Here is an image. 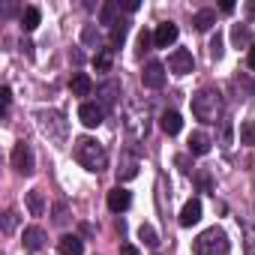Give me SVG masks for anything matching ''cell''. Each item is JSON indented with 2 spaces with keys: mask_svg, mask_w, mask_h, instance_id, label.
<instances>
[{
  "mask_svg": "<svg viewBox=\"0 0 255 255\" xmlns=\"http://www.w3.org/2000/svg\"><path fill=\"white\" fill-rule=\"evenodd\" d=\"M150 42H153V33H150V30H141V33H138V54H144V51L150 48Z\"/></svg>",
  "mask_w": 255,
  "mask_h": 255,
  "instance_id": "cell-24",
  "label": "cell"
},
{
  "mask_svg": "<svg viewBox=\"0 0 255 255\" xmlns=\"http://www.w3.org/2000/svg\"><path fill=\"white\" fill-rule=\"evenodd\" d=\"M114 18H117V3H105V6H102V12H99V21L114 27V24H117Z\"/></svg>",
  "mask_w": 255,
  "mask_h": 255,
  "instance_id": "cell-22",
  "label": "cell"
},
{
  "mask_svg": "<svg viewBox=\"0 0 255 255\" xmlns=\"http://www.w3.org/2000/svg\"><path fill=\"white\" fill-rule=\"evenodd\" d=\"M138 237H141L147 246H156V243H159V240H156V231H153V225H141V228H138Z\"/></svg>",
  "mask_w": 255,
  "mask_h": 255,
  "instance_id": "cell-23",
  "label": "cell"
},
{
  "mask_svg": "<svg viewBox=\"0 0 255 255\" xmlns=\"http://www.w3.org/2000/svg\"><path fill=\"white\" fill-rule=\"evenodd\" d=\"M177 36H180L177 24H171V21H162V24L153 30V45H156V48H168V45H174V42H177Z\"/></svg>",
  "mask_w": 255,
  "mask_h": 255,
  "instance_id": "cell-8",
  "label": "cell"
},
{
  "mask_svg": "<svg viewBox=\"0 0 255 255\" xmlns=\"http://www.w3.org/2000/svg\"><path fill=\"white\" fill-rule=\"evenodd\" d=\"M129 204H132V195L126 192L123 186H114V189L108 192V210H111V213H123Z\"/></svg>",
  "mask_w": 255,
  "mask_h": 255,
  "instance_id": "cell-9",
  "label": "cell"
},
{
  "mask_svg": "<svg viewBox=\"0 0 255 255\" xmlns=\"http://www.w3.org/2000/svg\"><path fill=\"white\" fill-rule=\"evenodd\" d=\"M195 255H228V237L222 228H207L195 240Z\"/></svg>",
  "mask_w": 255,
  "mask_h": 255,
  "instance_id": "cell-2",
  "label": "cell"
},
{
  "mask_svg": "<svg viewBox=\"0 0 255 255\" xmlns=\"http://www.w3.org/2000/svg\"><path fill=\"white\" fill-rule=\"evenodd\" d=\"M210 54H213V57H216V60H219V57H222V36H219V33H216V39H213V42H210Z\"/></svg>",
  "mask_w": 255,
  "mask_h": 255,
  "instance_id": "cell-25",
  "label": "cell"
},
{
  "mask_svg": "<svg viewBox=\"0 0 255 255\" xmlns=\"http://www.w3.org/2000/svg\"><path fill=\"white\" fill-rule=\"evenodd\" d=\"M0 102H3V111H9V102H12V90L9 87L0 90Z\"/></svg>",
  "mask_w": 255,
  "mask_h": 255,
  "instance_id": "cell-26",
  "label": "cell"
},
{
  "mask_svg": "<svg viewBox=\"0 0 255 255\" xmlns=\"http://www.w3.org/2000/svg\"><path fill=\"white\" fill-rule=\"evenodd\" d=\"M141 81H144V87L159 90V87L165 84V66H162L159 60H150V63L144 66V72H141Z\"/></svg>",
  "mask_w": 255,
  "mask_h": 255,
  "instance_id": "cell-7",
  "label": "cell"
},
{
  "mask_svg": "<svg viewBox=\"0 0 255 255\" xmlns=\"http://www.w3.org/2000/svg\"><path fill=\"white\" fill-rule=\"evenodd\" d=\"M96 39V33H93V27H84V42H93Z\"/></svg>",
  "mask_w": 255,
  "mask_h": 255,
  "instance_id": "cell-29",
  "label": "cell"
},
{
  "mask_svg": "<svg viewBox=\"0 0 255 255\" xmlns=\"http://www.w3.org/2000/svg\"><path fill=\"white\" fill-rule=\"evenodd\" d=\"M210 150V138L204 135V132H195V135H189V153H195V156H204Z\"/></svg>",
  "mask_w": 255,
  "mask_h": 255,
  "instance_id": "cell-15",
  "label": "cell"
},
{
  "mask_svg": "<svg viewBox=\"0 0 255 255\" xmlns=\"http://www.w3.org/2000/svg\"><path fill=\"white\" fill-rule=\"evenodd\" d=\"M198 219H201V201H198V198H189V201L183 204V210H180V225H183V228H192Z\"/></svg>",
  "mask_w": 255,
  "mask_h": 255,
  "instance_id": "cell-10",
  "label": "cell"
},
{
  "mask_svg": "<svg viewBox=\"0 0 255 255\" xmlns=\"http://www.w3.org/2000/svg\"><path fill=\"white\" fill-rule=\"evenodd\" d=\"M69 90H72V96H87V93L93 90L90 75H87V72H75V75L69 78Z\"/></svg>",
  "mask_w": 255,
  "mask_h": 255,
  "instance_id": "cell-12",
  "label": "cell"
},
{
  "mask_svg": "<svg viewBox=\"0 0 255 255\" xmlns=\"http://www.w3.org/2000/svg\"><path fill=\"white\" fill-rule=\"evenodd\" d=\"M192 24H195V30H210V27L216 24V9H201V12L192 18Z\"/></svg>",
  "mask_w": 255,
  "mask_h": 255,
  "instance_id": "cell-17",
  "label": "cell"
},
{
  "mask_svg": "<svg viewBox=\"0 0 255 255\" xmlns=\"http://www.w3.org/2000/svg\"><path fill=\"white\" fill-rule=\"evenodd\" d=\"M120 255H141V252H138L132 243H123V246H120Z\"/></svg>",
  "mask_w": 255,
  "mask_h": 255,
  "instance_id": "cell-27",
  "label": "cell"
},
{
  "mask_svg": "<svg viewBox=\"0 0 255 255\" xmlns=\"http://www.w3.org/2000/svg\"><path fill=\"white\" fill-rule=\"evenodd\" d=\"M123 39H126V24H123V21H117V24L111 27V51H114V48H120V45H123Z\"/></svg>",
  "mask_w": 255,
  "mask_h": 255,
  "instance_id": "cell-21",
  "label": "cell"
},
{
  "mask_svg": "<svg viewBox=\"0 0 255 255\" xmlns=\"http://www.w3.org/2000/svg\"><path fill=\"white\" fill-rule=\"evenodd\" d=\"M216 108H219V96L213 90H198L192 96V114L204 123H213L216 120Z\"/></svg>",
  "mask_w": 255,
  "mask_h": 255,
  "instance_id": "cell-3",
  "label": "cell"
},
{
  "mask_svg": "<svg viewBox=\"0 0 255 255\" xmlns=\"http://www.w3.org/2000/svg\"><path fill=\"white\" fill-rule=\"evenodd\" d=\"M12 168L18 174H33V153H30V147L24 141H18L12 147Z\"/></svg>",
  "mask_w": 255,
  "mask_h": 255,
  "instance_id": "cell-5",
  "label": "cell"
},
{
  "mask_svg": "<svg viewBox=\"0 0 255 255\" xmlns=\"http://www.w3.org/2000/svg\"><path fill=\"white\" fill-rule=\"evenodd\" d=\"M159 126H162L165 135H177V132L183 129V117H180L177 111H165V114L159 117Z\"/></svg>",
  "mask_w": 255,
  "mask_h": 255,
  "instance_id": "cell-11",
  "label": "cell"
},
{
  "mask_svg": "<svg viewBox=\"0 0 255 255\" xmlns=\"http://www.w3.org/2000/svg\"><path fill=\"white\" fill-rule=\"evenodd\" d=\"M240 144H255V123L252 120H243L240 123Z\"/></svg>",
  "mask_w": 255,
  "mask_h": 255,
  "instance_id": "cell-19",
  "label": "cell"
},
{
  "mask_svg": "<svg viewBox=\"0 0 255 255\" xmlns=\"http://www.w3.org/2000/svg\"><path fill=\"white\" fill-rule=\"evenodd\" d=\"M57 249H60V255H81V252H84V243H81V237H75V234H63V237L57 240Z\"/></svg>",
  "mask_w": 255,
  "mask_h": 255,
  "instance_id": "cell-13",
  "label": "cell"
},
{
  "mask_svg": "<svg viewBox=\"0 0 255 255\" xmlns=\"http://www.w3.org/2000/svg\"><path fill=\"white\" fill-rule=\"evenodd\" d=\"M192 66H195V60H192V51H186V48H177L171 57H168V69L174 72V75H189L192 72Z\"/></svg>",
  "mask_w": 255,
  "mask_h": 255,
  "instance_id": "cell-6",
  "label": "cell"
},
{
  "mask_svg": "<svg viewBox=\"0 0 255 255\" xmlns=\"http://www.w3.org/2000/svg\"><path fill=\"white\" fill-rule=\"evenodd\" d=\"M24 246H27L30 252L42 249V246H45V231H42V228H36V225L24 228Z\"/></svg>",
  "mask_w": 255,
  "mask_h": 255,
  "instance_id": "cell-14",
  "label": "cell"
},
{
  "mask_svg": "<svg viewBox=\"0 0 255 255\" xmlns=\"http://www.w3.org/2000/svg\"><path fill=\"white\" fill-rule=\"evenodd\" d=\"M78 120L87 126V129H96V126L105 120V108H102L99 102H81V108H78Z\"/></svg>",
  "mask_w": 255,
  "mask_h": 255,
  "instance_id": "cell-4",
  "label": "cell"
},
{
  "mask_svg": "<svg viewBox=\"0 0 255 255\" xmlns=\"http://www.w3.org/2000/svg\"><path fill=\"white\" fill-rule=\"evenodd\" d=\"M39 18H42L39 6H27V9L21 12V27H24V30H36V27H39Z\"/></svg>",
  "mask_w": 255,
  "mask_h": 255,
  "instance_id": "cell-16",
  "label": "cell"
},
{
  "mask_svg": "<svg viewBox=\"0 0 255 255\" xmlns=\"http://www.w3.org/2000/svg\"><path fill=\"white\" fill-rule=\"evenodd\" d=\"M177 165H180V171H189V159L186 156H177Z\"/></svg>",
  "mask_w": 255,
  "mask_h": 255,
  "instance_id": "cell-30",
  "label": "cell"
},
{
  "mask_svg": "<svg viewBox=\"0 0 255 255\" xmlns=\"http://www.w3.org/2000/svg\"><path fill=\"white\" fill-rule=\"evenodd\" d=\"M138 6H141L138 0H126V12H138Z\"/></svg>",
  "mask_w": 255,
  "mask_h": 255,
  "instance_id": "cell-28",
  "label": "cell"
},
{
  "mask_svg": "<svg viewBox=\"0 0 255 255\" xmlns=\"http://www.w3.org/2000/svg\"><path fill=\"white\" fill-rule=\"evenodd\" d=\"M93 66H96V72H108V69H111V48H102V51L93 57Z\"/></svg>",
  "mask_w": 255,
  "mask_h": 255,
  "instance_id": "cell-20",
  "label": "cell"
},
{
  "mask_svg": "<svg viewBox=\"0 0 255 255\" xmlns=\"http://www.w3.org/2000/svg\"><path fill=\"white\" fill-rule=\"evenodd\" d=\"M27 210H30V216H42L45 213V201H42V192L39 189H30L27 192Z\"/></svg>",
  "mask_w": 255,
  "mask_h": 255,
  "instance_id": "cell-18",
  "label": "cell"
},
{
  "mask_svg": "<svg viewBox=\"0 0 255 255\" xmlns=\"http://www.w3.org/2000/svg\"><path fill=\"white\" fill-rule=\"evenodd\" d=\"M246 60H249V66H252V69H255V45H252V48H249V57H246Z\"/></svg>",
  "mask_w": 255,
  "mask_h": 255,
  "instance_id": "cell-31",
  "label": "cell"
},
{
  "mask_svg": "<svg viewBox=\"0 0 255 255\" xmlns=\"http://www.w3.org/2000/svg\"><path fill=\"white\" fill-rule=\"evenodd\" d=\"M75 159L87 168V171H102L108 165V153L93 141V138H78L75 141Z\"/></svg>",
  "mask_w": 255,
  "mask_h": 255,
  "instance_id": "cell-1",
  "label": "cell"
}]
</instances>
